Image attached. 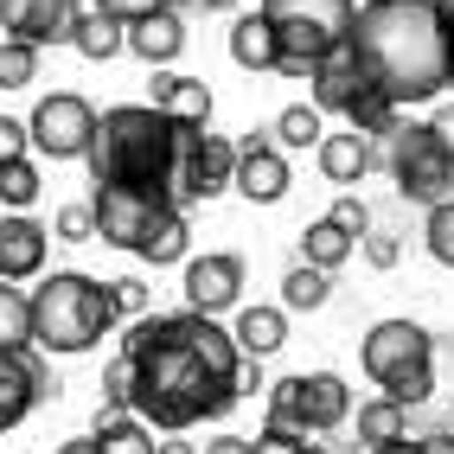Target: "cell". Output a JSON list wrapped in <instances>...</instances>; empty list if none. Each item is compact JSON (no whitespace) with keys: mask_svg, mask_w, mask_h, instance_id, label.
I'll return each mask as SVG.
<instances>
[{"mask_svg":"<svg viewBox=\"0 0 454 454\" xmlns=\"http://www.w3.org/2000/svg\"><path fill=\"white\" fill-rule=\"evenodd\" d=\"M122 352L135 358V416L160 435H186L199 422L237 410V340L205 314H147L129 320Z\"/></svg>","mask_w":454,"mask_h":454,"instance_id":"1","label":"cell"},{"mask_svg":"<svg viewBox=\"0 0 454 454\" xmlns=\"http://www.w3.org/2000/svg\"><path fill=\"white\" fill-rule=\"evenodd\" d=\"M352 51L397 109L448 90V26L435 0H365L352 20Z\"/></svg>","mask_w":454,"mask_h":454,"instance_id":"2","label":"cell"},{"mask_svg":"<svg viewBox=\"0 0 454 454\" xmlns=\"http://www.w3.org/2000/svg\"><path fill=\"white\" fill-rule=\"evenodd\" d=\"M179 141H186V129L167 122L154 103H115V109L97 115L90 179L179 205Z\"/></svg>","mask_w":454,"mask_h":454,"instance_id":"3","label":"cell"},{"mask_svg":"<svg viewBox=\"0 0 454 454\" xmlns=\"http://www.w3.org/2000/svg\"><path fill=\"white\" fill-rule=\"evenodd\" d=\"M26 301H33V352L77 358L122 326L115 301H109V282L83 276V269H51V276H39V288Z\"/></svg>","mask_w":454,"mask_h":454,"instance_id":"4","label":"cell"},{"mask_svg":"<svg viewBox=\"0 0 454 454\" xmlns=\"http://www.w3.org/2000/svg\"><path fill=\"white\" fill-rule=\"evenodd\" d=\"M358 365L378 384V397L416 410L435 397V333L416 320H378L358 346Z\"/></svg>","mask_w":454,"mask_h":454,"instance_id":"5","label":"cell"},{"mask_svg":"<svg viewBox=\"0 0 454 454\" xmlns=\"http://www.w3.org/2000/svg\"><path fill=\"white\" fill-rule=\"evenodd\" d=\"M269 20V33L282 45V77H308L326 51H340L352 39V20H358V0H262L256 7Z\"/></svg>","mask_w":454,"mask_h":454,"instance_id":"6","label":"cell"},{"mask_svg":"<svg viewBox=\"0 0 454 454\" xmlns=\"http://www.w3.org/2000/svg\"><path fill=\"white\" fill-rule=\"evenodd\" d=\"M372 167L390 173L403 205H442L454 192V147L429 122H397L384 141H372Z\"/></svg>","mask_w":454,"mask_h":454,"instance_id":"7","label":"cell"},{"mask_svg":"<svg viewBox=\"0 0 454 454\" xmlns=\"http://www.w3.org/2000/svg\"><path fill=\"white\" fill-rule=\"evenodd\" d=\"M269 422L294 435H333L340 422H352V390L340 372H294L269 384Z\"/></svg>","mask_w":454,"mask_h":454,"instance_id":"8","label":"cell"},{"mask_svg":"<svg viewBox=\"0 0 454 454\" xmlns=\"http://www.w3.org/2000/svg\"><path fill=\"white\" fill-rule=\"evenodd\" d=\"M26 135L45 160H90V141H97V109H90L77 90H51L39 97V109L26 115Z\"/></svg>","mask_w":454,"mask_h":454,"instance_id":"9","label":"cell"},{"mask_svg":"<svg viewBox=\"0 0 454 454\" xmlns=\"http://www.w3.org/2000/svg\"><path fill=\"white\" fill-rule=\"evenodd\" d=\"M58 397V378L45 365V352L33 346H0V435L20 429L26 416H33L39 403Z\"/></svg>","mask_w":454,"mask_h":454,"instance_id":"10","label":"cell"},{"mask_svg":"<svg viewBox=\"0 0 454 454\" xmlns=\"http://www.w3.org/2000/svg\"><path fill=\"white\" fill-rule=\"evenodd\" d=\"M237 179V141L211 135V129H186V141H179V205H205L231 192Z\"/></svg>","mask_w":454,"mask_h":454,"instance_id":"11","label":"cell"},{"mask_svg":"<svg viewBox=\"0 0 454 454\" xmlns=\"http://www.w3.org/2000/svg\"><path fill=\"white\" fill-rule=\"evenodd\" d=\"M90 211H97V237L115 250H141V237L154 231L160 211H173L167 199H147V192H129V186H97V199H90Z\"/></svg>","mask_w":454,"mask_h":454,"instance_id":"12","label":"cell"},{"mask_svg":"<svg viewBox=\"0 0 454 454\" xmlns=\"http://www.w3.org/2000/svg\"><path fill=\"white\" fill-rule=\"evenodd\" d=\"M244 301V256L231 250H205V256H186V308L218 320Z\"/></svg>","mask_w":454,"mask_h":454,"instance_id":"13","label":"cell"},{"mask_svg":"<svg viewBox=\"0 0 454 454\" xmlns=\"http://www.w3.org/2000/svg\"><path fill=\"white\" fill-rule=\"evenodd\" d=\"M83 7L77 0H0V33L26 45H71Z\"/></svg>","mask_w":454,"mask_h":454,"instance_id":"14","label":"cell"},{"mask_svg":"<svg viewBox=\"0 0 454 454\" xmlns=\"http://www.w3.org/2000/svg\"><path fill=\"white\" fill-rule=\"evenodd\" d=\"M231 192H244L250 205H276L288 199V154L276 147V135H244L237 141V179H231Z\"/></svg>","mask_w":454,"mask_h":454,"instance_id":"15","label":"cell"},{"mask_svg":"<svg viewBox=\"0 0 454 454\" xmlns=\"http://www.w3.org/2000/svg\"><path fill=\"white\" fill-rule=\"evenodd\" d=\"M51 256V231L26 211H7L0 218V282H39Z\"/></svg>","mask_w":454,"mask_h":454,"instance_id":"16","label":"cell"},{"mask_svg":"<svg viewBox=\"0 0 454 454\" xmlns=\"http://www.w3.org/2000/svg\"><path fill=\"white\" fill-rule=\"evenodd\" d=\"M308 83H314V109H320V115H326V109H340V115H346L358 97H365V90H378V83H372V71L358 65L352 39H346L340 51H326L320 65L308 71Z\"/></svg>","mask_w":454,"mask_h":454,"instance_id":"17","label":"cell"},{"mask_svg":"<svg viewBox=\"0 0 454 454\" xmlns=\"http://www.w3.org/2000/svg\"><path fill=\"white\" fill-rule=\"evenodd\" d=\"M129 51L141 58V65H154V71H167L179 51H186V13H173V7H160V13H147V20H135L129 26Z\"/></svg>","mask_w":454,"mask_h":454,"instance_id":"18","label":"cell"},{"mask_svg":"<svg viewBox=\"0 0 454 454\" xmlns=\"http://www.w3.org/2000/svg\"><path fill=\"white\" fill-rule=\"evenodd\" d=\"M154 109L179 129H205L211 122V83L205 77H179V71H160L154 77Z\"/></svg>","mask_w":454,"mask_h":454,"instance_id":"19","label":"cell"},{"mask_svg":"<svg viewBox=\"0 0 454 454\" xmlns=\"http://www.w3.org/2000/svg\"><path fill=\"white\" fill-rule=\"evenodd\" d=\"M314 160H320V173L333 179V186H358V179L372 173V141L365 135H326L320 147H314Z\"/></svg>","mask_w":454,"mask_h":454,"instance_id":"20","label":"cell"},{"mask_svg":"<svg viewBox=\"0 0 454 454\" xmlns=\"http://www.w3.org/2000/svg\"><path fill=\"white\" fill-rule=\"evenodd\" d=\"M231 340H237V352H244V358H269V352L288 346V314H282V308H244V314H237V326H231Z\"/></svg>","mask_w":454,"mask_h":454,"instance_id":"21","label":"cell"},{"mask_svg":"<svg viewBox=\"0 0 454 454\" xmlns=\"http://www.w3.org/2000/svg\"><path fill=\"white\" fill-rule=\"evenodd\" d=\"M231 58H237L244 71H276V65H282V45H276V33H269L262 13H237V26H231Z\"/></svg>","mask_w":454,"mask_h":454,"instance_id":"22","label":"cell"},{"mask_svg":"<svg viewBox=\"0 0 454 454\" xmlns=\"http://www.w3.org/2000/svg\"><path fill=\"white\" fill-rule=\"evenodd\" d=\"M186 244H192V224H186V205H173V211H160L154 218V231L141 237V262H154V269H167V262H186Z\"/></svg>","mask_w":454,"mask_h":454,"instance_id":"23","label":"cell"},{"mask_svg":"<svg viewBox=\"0 0 454 454\" xmlns=\"http://www.w3.org/2000/svg\"><path fill=\"white\" fill-rule=\"evenodd\" d=\"M83 58H90V65H109V58L115 51H129V26L122 20H109V13H97V7H90L83 20H77V39H71Z\"/></svg>","mask_w":454,"mask_h":454,"instance_id":"24","label":"cell"},{"mask_svg":"<svg viewBox=\"0 0 454 454\" xmlns=\"http://www.w3.org/2000/svg\"><path fill=\"white\" fill-rule=\"evenodd\" d=\"M352 250H358V244H352L333 218H320V224L301 231V262H308V269H326V276H333L340 262H352Z\"/></svg>","mask_w":454,"mask_h":454,"instance_id":"25","label":"cell"},{"mask_svg":"<svg viewBox=\"0 0 454 454\" xmlns=\"http://www.w3.org/2000/svg\"><path fill=\"white\" fill-rule=\"evenodd\" d=\"M403 435H410V410L403 403H390V397L358 403V442H365V454L384 448V442H403Z\"/></svg>","mask_w":454,"mask_h":454,"instance_id":"26","label":"cell"},{"mask_svg":"<svg viewBox=\"0 0 454 454\" xmlns=\"http://www.w3.org/2000/svg\"><path fill=\"white\" fill-rule=\"evenodd\" d=\"M97 448L103 454H154V429H147L141 416H109V410H97Z\"/></svg>","mask_w":454,"mask_h":454,"instance_id":"27","label":"cell"},{"mask_svg":"<svg viewBox=\"0 0 454 454\" xmlns=\"http://www.w3.org/2000/svg\"><path fill=\"white\" fill-rule=\"evenodd\" d=\"M326 294H333V276H326V269L294 262L288 276H282V314H314V308H326Z\"/></svg>","mask_w":454,"mask_h":454,"instance_id":"28","label":"cell"},{"mask_svg":"<svg viewBox=\"0 0 454 454\" xmlns=\"http://www.w3.org/2000/svg\"><path fill=\"white\" fill-rule=\"evenodd\" d=\"M269 135H276V147H320V141H326V115H320L314 103H288Z\"/></svg>","mask_w":454,"mask_h":454,"instance_id":"29","label":"cell"},{"mask_svg":"<svg viewBox=\"0 0 454 454\" xmlns=\"http://www.w3.org/2000/svg\"><path fill=\"white\" fill-rule=\"evenodd\" d=\"M0 346H33V301L13 282H0Z\"/></svg>","mask_w":454,"mask_h":454,"instance_id":"30","label":"cell"},{"mask_svg":"<svg viewBox=\"0 0 454 454\" xmlns=\"http://www.w3.org/2000/svg\"><path fill=\"white\" fill-rule=\"evenodd\" d=\"M365 262L372 269H397V256H403V231H397V218L390 211H372V224H365Z\"/></svg>","mask_w":454,"mask_h":454,"instance_id":"31","label":"cell"},{"mask_svg":"<svg viewBox=\"0 0 454 454\" xmlns=\"http://www.w3.org/2000/svg\"><path fill=\"white\" fill-rule=\"evenodd\" d=\"M26 83H39V45L0 39V90H26Z\"/></svg>","mask_w":454,"mask_h":454,"instance_id":"32","label":"cell"},{"mask_svg":"<svg viewBox=\"0 0 454 454\" xmlns=\"http://www.w3.org/2000/svg\"><path fill=\"white\" fill-rule=\"evenodd\" d=\"M129 403H135V358L115 352L109 365H103V410L109 416H129Z\"/></svg>","mask_w":454,"mask_h":454,"instance_id":"33","label":"cell"},{"mask_svg":"<svg viewBox=\"0 0 454 454\" xmlns=\"http://www.w3.org/2000/svg\"><path fill=\"white\" fill-rule=\"evenodd\" d=\"M422 244H429V256L442 269H454V199L429 205V218H422Z\"/></svg>","mask_w":454,"mask_h":454,"instance_id":"34","label":"cell"},{"mask_svg":"<svg viewBox=\"0 0 454 454\" xmlns=\"http://www.w3.org/2000/svg\"><path fill=\"white\" fill-rule=\"evenodd\" d=\"M33 199H39V167L33 160H7V167H0V205L26 211Z\"/></svg>","mask_w":454,"mask_h":454,"instance_id":"35","label":"cell"},{"mask_svg":"<svg viewBox=\"0 0 454 454\" xmlns=\"http://www.w3.org/2000/svg\"><path fill=\"white\" fill-rule=\"evenodd\" d=\"M51 237H58V244H97V211H90V205H65L51 218Z\"/></svg>","mask_w":454,"mask_h":454,"instance_id":"36","label":"cell"},{"mask_svg":"<svg viewBox=\"0 0 454 454\" xmlns=\"http://www.w3.org/2000/svg\"><path fill=\"white\" fill-rule=\"evenodd\" d=\"M109 301H115V320H147L154 314V294H147V282H135V276L109 282Z\"/></svg>","mask_w":454,"mask_h":454,"instance_id":"37","label":"cell"},{"mask_svg":"<svg viewBox=\"0 0 454 454\" xmlns=\"http://www.w3.org/2000/svg\"><path fill=\"white\" fill-rule=\"evenodd\" d=\"M326 218H333V224H340V231L352 237V244H358V237H365V224H372V205L358 199V192H340V205H333Z\"/></svg>","mask_w":454,"mask_h":454,"instance_id":"38","label":"cell"},{"mask_svg":"<svg viewBox=\"0 0 454 454\" xmlns=\"http://www.w3.org/2000/svg\"><path fill=\"white\" fill-rule=\"evenodd\" d=\"M250 448H256V454H301V448H308V435H294V429H282V422H269L262 435H250Z\"/></svg>","mask_w":454,"mask_h":454,"instance_id":"39","label":"cell"},{"mask_svg":"<svg viewBox=\"0 0 454 454\" xmlns=\"http://www.w3.org/2000/svg\"><path fill=\"white\" fill-rule=\"evenodd\" d=\"M97 13H109V20H122V26H135V20H147V13H160L167 0H90Z\"/></svg>","mask_w":454,"mask_h":454,"instance_id":"40","label":"cell"},{"mask_svg":"<svg viewBox=\"0 0 454 454\" xmlns=\"http://www.w3.org/2000/svg\"><path fill=\"white\" fill-rule=\"evenodd\" d=\"M26 147H33L26 122H13V115H0V167H7V160H26Z\"/></svg>","mask_w":454,"mask_h":454,"instance_id":"41","label":"cell"},{"mask_svg":"<svg viewBox=\"0 0 454 454\" xmlns=\"http://www.w3.org/2000/svg\"><path fill=\"white\" fill-rule=\"evenodd\" d=\"M269 397V378H262V358H244V365H237V397Z\"/></svg>","mask_w":454,"mask_h":454,"instance_id":"42","label":"cell"},{"mask_svg":"<svg viewBox=\"0 0 454 454\" xmlns=\"http://www.w3.org/2000/svg\"><path fill=\"white\" fill-rule=\"evenodd\" d=\"M205 454H256L250 435H218V442H205Z\"/></svg>","mask_w":454,"mask_h":454,"instance_id":"43","label":"cell"},{"mask_svg":"<svg viewBox=\"0 0 454 454\" xmlns=\"http://www.w3.org/2000/svg\"><path fill=\"white\" fill-rule=\"evenodd\" d=\"M422 454H454V429H429V435H416Z\"/></svg>","mask_w":454,"mask_h":454,"instance_id":"44","label":"cell"},{"mask_svg":"<svg viewBox=\"0 0 454 454\" xmlns=\"http://www.w3.org/2000/svg\"><path fill=\"white\" fill-rule=\"evenodd\" d=\"M429 129H435V135H442V141H448V147H454V103H448V109H435V115H429Z\"/></svg>","mask_w":454,"mask_h":454,"instance_id":"45","label":"cell"},{"mask_svg":"<svg viewBox=\"0 0 454 454\" xmlns=\"http://www.w3.org/2000/svg\"><path fill=\"white\" fill-rule=\"evenodd\" d=\"M58 454H103L97 435H71V442H58Z\"/></svg>","mask_w":454,"mask_h":454,"instance_id":"46","label":"cell"},{"mask_svg":"<svg viewBox=\"0 0 454 454\" xmlns=\"http://www.w3.org/2000/svg\"><path fill=\"white\" fill-rule=\"evenodd\" d=\"M442 372L454 378V340H435V378H442Z\"/></svg>","mask_w":454,"mask_h":454,"instance_id":"47","label":"cell"},{"mask_svg":"<svg viewBox=\"0 0 454 454\" xmlns=\"http://www.w3.org/2000/svg\"><path fill=\"white\" fill-rule=\"evenodd\" d=\"M154 454H199V448H192L186 435H160V442H154Z\"/></svg>","mask_w":454,"mask_h":454,"instance_id":"48","label":"cell"},{"mask_svg":"<svg viewBox=\"0 0 454 454\" xmlns=\"http://www.w3.org/2000/svg\"><path fill=\"white\" fill-rule=\"evenodd\" d=\"M372 454H422V442H416V435H403V442H384V448H372Z\"/></svg>","mask_w":454,"mask_h":454,"instance_id":"49","label":"cell"},{"mask_svg":"<svg viewBox=\"0 0 454 454\" xmlns=\"http://www.w3.org/2000/svg\"><path fill=\"white\" fill-rule=\"evenodd\" d=\"M435 7H442V26H448V33H454V0H435Z\"/></svg>","mask_w":454,"mask_h":454,"instance_id":"50","label":"cell"},{"mask_svg":"<svg viewBox=\"0 0 454 454\" xmlns=\"http://www.w3.org/2000/svg\"><path fill=\"white\" fill-rule=\"evenodd\" d=\"M167 7H173V13H186V7H205V0H167Z\"/></svg>","mask_w":454,"mask_h":454,"instance_id":"51","label":"cell"},{"mask_svg":"<svg viewBox=\"0 0 454 454\" xmlns=\"http://www.w3.org/2000/svg\"><path fill=\"white\" fill-rule=\"evenodd\" d=\"M448 90H454V33H448Z\"/></svg>","mask_w":454,"mask_h":454,"instance_id":"52","label":"cell"},{"mask_svg":"<svg viewBox=\"0 0 454 454\" xmlns=\"http://www.w3.org/2000/svg\"><path fill=\"white\" fill-rule=\"evenodd\" d=\"M301 454H333V448H326V442H308V448H301Z\"/></svg>","mask_w":454,"mask_h":454,"instance_id":"53","label":"cell"},{"mask_svg":"<svg viewBox=\"0 0 454 454\" xmlns=\"http://www.w3.org/2000/svg\"><path fill=\"white\" fill-rule=\"evenodd\" d=\"M205 7H218V13H224V7H237V0H205Z\"/></svg>","mask_w":454,"mask_h":454,"instance_id":"54","label":"cell"},{"mask_svg":"<svg viewBox=\"0 0 454 454\" xmlns=\"http://www.w3.org/2000/svg\"><path fill=\"white\" fill-rule=\"evenodd\" d=\"M448 422H454V390H448Z\"/></svg>","mask_w":454,"mask_h":454,"instance_id":"55","label":"cell"},{"mask_svg":"<svg viewBox=\"0 0 454 454\" xmlns=\"http://www.w3.org/2000/svg\"><path fill=\"white\" fill-rule=\"evenodd\" d=\"M448 199H454V192H448Z\"/></svg>","mask_w":454,"mask_h":454,"instance_id":"56","label":"cell"}]
</instances>
